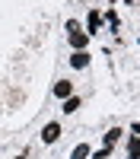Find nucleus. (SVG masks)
<instances>
[{"mask_svg":"<svg viewBox=\"0 0 140 159\" xmlns=\"http://www.w3.org/2000/svg\"><path fill=\"white\" fill-rule=\"evenodd\" d=\"M57 137H61V124H57V121L45 124V130H42V140H45V143H54Z\"/></svg>","mask_w":140,"mask_h":159,"instance_id":"obj_1","label":"nucleus"},{"mask_svg":"<svg viewBox=\"0 0 140 159\" xmlns=\"http://www.w3.org/2000/svg\"><path fill=\"white\" fill-rule=\"evenodd\" d=\"M70 45H73L76 51H83V48L89 45V32H80V29H76V32H70Z\"/></svg>","mask_w":140,"mask_h":159,"instance_id":"obj_2","label":"nucleus"},{"mask_svg":"<svg viewBox=\"0 0 140 159\" xmlns=\"http://www.w3.org/2000/svg\"><path fill=\"white\" fill-rule=\"evenodd\" d=\"M86 64H89V54H86V51H73V57H70V67H73V70H83Z\"/></svg>","mask_w":140,"mask_h":159,"instance_id":"obj_3","label":"nucleus"},{"mask_svg":"<svg viewBox=\"0 0 140 159\" xmlns=\"http://www.w3.org/2000/svg\"><path fill=\"white\" fill-rule=\"evenodd\" d=\"M70 92H73V83H70V80H61V83L54 86V96H57V99H67Z\"/></svg>","mask_w":140,"mask_h":159,"instance_id":"obj_4","label":"nucleus"},{"mask_svg":"<svg viewBox=\"0 0 140 159\" xmlns=\"http://www.w3.org/2000/svg\"><path fill=\"white\" fill-rule=\"evenodd\" d=\"M70 159H89V143H80V147H73Z\"/></svg>","mask_w":140,"mask_h":159,"instance_id":"obj_5","label":"nucleus"},{"mask_svg":"<svg viewBox=\"0 0 140 159\" xmlns=\"http://www.w3.org/2000/svg\"><path fill=\"white\" fill-rule=\"evenodd\" d=\"M102 140H105V147H115V143L121 140V130H118V127H111V130H108V134L102 137Z\"/></svg>","mask_w":140,"mask_h":159,"instance_id":"obj_6","label":"nucleus"},{"mask_svg":"<svg viewBox=\"0 0 140 159\" xmlns=\"http://www.w3.org/2000/svg\"><path fill=\"white\" fill-rule=\"evenodd\" d=\"M76 108H80V99H76V96H67V102H64V111H67V115H73Z\"/></svg>","mask_w":140,"mask_h":159,"instance_id":"obj_7","label":"nucleus"},{"mask_svg":"<svg viewBox=\"0 0 140 159\" xmlns=\"http://www.w3.org/2000/svg\"><path fill=\"white\" fill-rule=\"evenodd\" d=\"M99 22H102V16H99L96 10H89V35H93V32L99 29Z\"/></svg>","mask_w":140,"mask_h":159,"instance_id":"obj_8","label":"nucleus"},{"mask_svg":"<svg viewBox=\"0 0 140 159\" xmlns=\"http://www.w3.org/2000/svg\"><path fill=\"white\" fill-rule=\"evenodd\" d=\"M108 156H111V147H102V150H99L93 159H108Z\"/></svg>","mask_w":140,"mask_h":159,"instance_id":"obj_9","label":"nucleus"},{"mask_svg":"<svg viewBox=\"0 0 140 159\" xmlns=\"http://www.w3.org/2000/svg\"><path fill=\"white\" fill-rule=\"evenodd\" d=\"M131 156H140V137L131 140Z\"/></svg>","mask_w":140,"mask_h":159,"instance_id":"obj_10","label":"nucleus"},{"mask_svg":"<svg viewBox=\"0 0 140 159\" xmlns=\"http://www.w3.org/2000/svg\"><path fill=\"white\" fill-rule=\"evenodd\" d=\"M131 130H134V134H140V121H134V127H131Z\"/></svg>","mask_w":140,"mask_h":159,"instance_id":"obj_11","label":"nucleus"},{"mask_svg":"<svg viewBox=\"0 0 140 159\" xmlns=\"http://www.w3.org/2000/svg\"><path fill=\"white\" fill-rule=\"evenodd\" d=\"M127 159H140V156H127Z\"/></svg>","mask_w":140,"mask_h":159,"instance_id":"obj_12","label":"nucleus"},{"mask_svg":"<svg viewBox=\"0 0 140 159\" xmlns=\"http://www.w3.org/2000/svg\"><path fill=\"white\" fill-rule=\"evenodd\" d=\"M16 159H25V156H16Z\"/></svg>","mask_w":140,"mask_h":159,"instance_id":"obj_13","label":"nucleus"}]
</instances>
